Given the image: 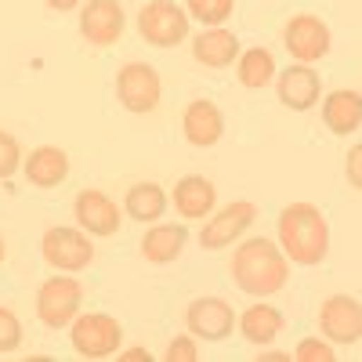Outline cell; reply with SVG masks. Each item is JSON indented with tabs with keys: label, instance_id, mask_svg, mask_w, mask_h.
<instances>
[{
	"label": "cell",
	"instance_id": "obj_1",
	"mask_svg": "<svg viewBox=\"0 0 362 362\" xmlns=\"http://www.w3.org/2000/svg\"><path fill=\"white\" fill-rule=\"evenodd\" d=\"M232 279L243 293H254V297L279 293L290 279L283 247L272 243L268 235H254L247 243H239V250L232 254Z\"/></svg>",
	"mask_w": 362,
	"mask_h": 362
},
{
	"label": "cell",
	"instance_id": "obj_2",
	"mask_svg": "<svg viewBox=\"0 0 362 362\" xmlns=\"http://www.w3.org/2000/svg\"><path fill=\"white\" fill-rule=\"evenodd\" d=\"M279 247L297 264H319L329 250V225L312 203H290L279 214Z\"/></svg>",
	"mask_w": 362,
	"mask_h": 362
},
{
	"label": "cell",
	"instance_id": "obj_3",
	"mask_svg": "<svg viewBox=\"0 0 362 362\" xmlns=\"http://www.w3.org/2000/svg\"><path fill=\"white\" fill-rule=\"evenodd\" d=\"M80 300H83V286L69 272H62V276H51L37 290V315L51 329H66L80 315Z\"/></svg>",
	"mask_w": 362,
	"mask_h": 362
},
{
	"label": "cell",
	"instance_id": "obj_4",
	"mask_svg": "<svg viewBox=\"0 0 362 362\" xmlns=\"http://www.w3.org/2000/svg\"><path fill=\"white\" fill-rule=\"evenodd\" d=\"M69 337L83 358H109L124 344V326H119V319H112L105 312H87V315L73 319Z\"/></svg>",
	"mask_w": 362,
	"mask_h": 362
},
{
	"label": "cell",
	"instance_id": "obj_5",
	"mask_svg": "<svg viewBox=\"0 0 362 362\" xmlns=\"http://www.w3.org/2000/svg\"><path fill=\"white\" fill-rule=\"evenodd\" d=\"M189 11H181L174 0H153L138 15V33L153 47H177L189 37Z\"/></svg>",
	"mask_w": 362,
	"mask_h": 362
},
{
	"label": "cell",
	"instance_id": "obj_6",
	"mask_svg": "<svg viewBox=\"0 0 362 362\" xmlns=\"http://www.w3.org/2000/svg\"><path fill=\"white\" fill-rule=\"evenodd\" d=\"M163 95V80L148 62H127L116 73V98L131 112H153Z\"/></svg>",
	"mask_w": 362,
	"mask_h": 362
},
{
	"label": "cell",
	"instance_id": "obj_7",
	"mask_svg": "<svg viewBox=\"0 0 362 362\" xmlns=\"http://www.w3.org/2000/svg\"><path fill=\"white\" fill-rule=\"evenodd\" d=\"M44 261L58 272H80L90 264V257H95V243L87 239L83 228H47L44 232Z\"/></svg>",
	"mask_w": 362,
	"mask_h": 362
},
{
	"label": "cell",
	"instance_id": "obj_8",
	"mask_svg": "<svg viewBox=\"0 0 362 362\" xmlns=\"http://www.w3.org/2000/svg\"><path fill=\"white\" fill-rule=\"evenodd\" d=\"M124 25H127V15L119 0H83L80 4V33L87 44L112 47L124 37Z\"/></svg>",
	"mask_w": 362,
	"mask_h": 362
},
{
	"label": "cell",
	"instance_id": "obj_9",
	"mask_svg": "<svg viewBox=\"0 0 362 362\" xmlns=\"http://www.w3.org/2000/svg\"><path fill=\"white\" fill-rule=\"evenodd\" d=\"M257 218V206L250 199H235L228 206H221L218 214H210V225H203L199 232V243L203 250H221V247H232L239 235H243Z\"/></svg>",
	"mask_w": 362,
	"mask_h": 362
},
{
	"label": "cell",
	"instance_id": "obj_10",
	"mask_svg": "<svg viewBox=\"0 0 362 362\" xmlns=\"http://www.w3.org/2000/svg\"><path fill=\"white\" fill-rule=\"evenodd\" d=\"M319 326L326 341L334 344H355L362 337V300L348 297V293H334L322 300L319 308Z\"/></svg>",
	"mask_w": 362,
	"mask_h": 362
},
{
	"label": "cell",
	"instance_id": "obj_11",
	"mask_svg": "<svg viewBox=\"0 0 362 362\" xmlns=\"http://www.w3.org/2000/svg\"><path fill=\"white\" fill-rule=\"evenodd\" d=\"M283 44L293 54V62H319L329 54V29L315 15H293L283 29Z\"/></svg>",
	"mask_w": 362,
	"mask_h": 362
},
{
	"label": "cell",
	"instance_id": "obj_12",
	"mask_svg": "<svg viewBox=\"0 0 362 362\" xmlns=\"http://www.w3.org/2000/svg\"><path fill=\"white\" fill-rule=\"evenodd\" d=\"M185 322H189V334L199 341H225L235 329V312L221 297H196L185 312Z\"/></svg>",
	"mask_w": 362,
	"mask_h": 362
},
{
	"label": "cell",
	"instance_id": "obj_13",
	"mask_svg": "<svg viewBox=\"0 0 362 362\" xmlns=\"http://www.w3.org/2000/svg\"><path fill=\"white\" fill-rule=\"evenodd\" d=\"M276 95H279V102H283L286 109L305 112V109H312V105L319 102V95H322V80H319V73H315L308 62H293L290 69L279 73V80H276Z\"/></svg>",
	"mask_w": 362,
	"mask_h": 362
},
{
	"label": "cell",
	"instance_id": "obj_14",
	"mask_svg": "<svg viewBox=\"0 0 362 362\" xmlns=\"http://www.w3.org/2000/svg\"><path fill=\"white\" fill-rule=\"evenodd\" d=\"M73 214H76V225L87 232V235H112L119 228V206L98 192V189H83L73 203Z\"/></svg>",
	"mask_w": 362,
	"mask_h": 362
},
{
	"label": "cell",
	"instance_id": "obj_15",
	"mask_svg": "<svg viewBox=\"0 0 362 362\" xmlns=\"http://www.w3.org/2000/svg\"><path fill=\"white\" fill-rule=\"evenodd\" d=\"M181 131H185V138L192 145L210 148V145H218L221 134H225V116L210 98H196L185 109V116H181Z\"/></svg>",
	"mask_w": 362,
	"mask_h": 362
},
{
	"label": "cell",
	"instance_id": "obj_16",
	"mask_svg": "<svg viewBox=\"0 0 362 362\" xmlns=\"http://www.w3.org/2000/svg\"><path fill=\"white\" fill-rule=\"evenodd\" d=\"M239 54V37L225 25H206L199 37H192V58L206 69H225Z\"/></svg>",
	"mask_w": 362,
	"mask_h": 362
},
{
	"label": "cell",
	"instance_id": "obj_17",
	"mask_svg": "<svg viewBox=\"0 0 362 362\" xmlns=\"http://www.w3.org/2000/svg\"><path fill=\"white\" fill-rule=\"evenodd\" d=\"M22 174L29 177V185L37 189H54L69 177V156L58 145H40L22 160Z\"/></svg>",
	"mask_w": 362,
	"mask_h": 362
},
{
	"label": "cell",
	"instance_id": "obj_18",
	"mask_svg": "<svg viewBox=\"0 0 362 362\" xmlns=\"http://www.w3.org/2000/svg\"><path fill=\"white\" fill-rule=\"evenodd\" d=\"M214 203H218V189H214V181H206L203 174H185L174 185V206H177V214L189 218V221L210 218Z\"/></svg>",
	"mask_w": 362,
	"mask_h": 362
},
{
	"label": "cell",
	"instance_id": "obj_19",
	"mask_svg": "<svg viewBox=\"0 0 362 362\" xmlns=\"http://www.w3.org/2000/svg\"><path fill=\"white\" fill-rule=\"evenodd\" d=\"M322 124L334 131V134H355V127L362 124V95L358 90H329L326 102H322Z\"/></svg>",
	"mask_w": 362,
	"mask_h": 362
},
{
	"label": "cell",
	"instance_id": "obj_20",
	"mask_svg": "<svg viewBox=\"0 0 362 362\" xmlns=\"http://www.w3.org/2000/svg\"><path fill=\"white\" fill-rule=\"evenodd\" d=\"M189 243V228L185 225H153L141 235V254L153 264H170Z\"/></svg>",
	"mask_w": 362,
	"mask_h": 362
},
{
	"label": "cell",
	"instance_id": "obj_21",
	"mask_svg": "<svg viewBox=\"0 0 362 362\" xmlns=\"http://www.w3.org/2000/svg\"><path fill=\"white\" fill-rule=\"evenodd\" d=\"M124 210H127V218H134L141 225H153L167 210V192L156 185V181H138L124 199Z\"/></svg>",
	"mask_w": 362,
	"mask_h": 362
},
{
	"label": "cell",
	"instance_id": "obj_22",
	"mask_svg": "<svg viewBox=\"0 0 362 362\" xmlns=\"http://www.w3.org/2000/svg\"><path fill=\"white\" fill-rule=\"evenodd\" d=\"M283 329V312L272 305H250L243 315H239V334H243L250 344H268L276 341Z\"/></svg>",
	"mask_w": 362,
	"mask_h": 362
},
{
	"label": "cell",
	"instance_id": "obj_23",
	"mask_svg": "<svg viewBox=\"0 0 362 362\" xmlns=\"http://www.w3.org/2000/svg\"><path fill=\"white\" fill-rule=\"evenodd\" d=\"M276 76V58H272V51L264 47H250L239 54V83L257 90V87H268V80Z\"/></svg>",
	"mask_w": 362,
	"mask_h": 362
},
{
	"label": "cell",
	"instance_id": "obj_24",
	"mask_svg": "<svg viewBox=\"0 0 362 362\" xmlns=\"http://www.w3.org/2000/svg\"><path fill=\"white\" fill-rule=\"evenodd\" d=\"M232 8H235V0H189V15H192L196 22H203V25H221V22H228Z\"/></svg>",
	"mask_w": 362,
	"mask_h": 362
},
{
	"label": "cell",
	"instance_id": "obj_25",
	"mask_svg": "<svg viewBox=\"0 0 362 362\" xmlns=\"http://www.w3.org/2000/svg\"><path fill=\"white\" fill-rule=\"evenodd\" d=\"M22 344V322L15 312L0 308V355H11Z\"/></svg>",
	"mask_w": 362,
	"mask_h": 362
},
{
	"label": "cell",
	"instance_id": "obj_26",
	"mask_svg": "<svg viewBox=\"0 0 362 362\" xmlns=\"http://www.w3.org/2000/svg\"><path fill=\"white\" fill-rule=\"evenodd\" d=\"M22 167V148H18V138L0 131V177H11L15 170Z\"/></svg>",
	"mask_w": 362,
	"mask_h": 362
},
{
	"label": "cell",
	"instance_id": "obj_27",
	"mask_svg": "<svg viewBox=\"0 0 362 362\" xmlns=\"http://www.w3.org/2000/svg\"><path fill=\"white\" fill-rule=\"evenodd\" d=\"M300 362H329L334 358V344H326L322 337H305L297 344V351H293Z\"/></svg>",
	"mask_w": 362,
	"mask_h": 362
},
{
	"label": "cell",
	"instance_id": "obj_28",
	"mask_svg": "<svg viewBox=\"0 0 362 362\" xmlns=\"http://www.w3.org/2000/svg\"><path fill=\"white\" fill-rule=\"evenodd\" d=\"M163 358H170V362H192V358H199V348H196L192 337H174V341L167 344Z\"/></svg>",
	"mask_w": 362,
	"mask_h": 362
},
{
	"label": "cell",
	"instance_id": "obj_29",
	"mask_svg": "<svg viewBox=\"0 0 362 362\" xmlns=\"http://www.w3.org/2000/svg\"><path fill=\"white\" fill-rule=\"evenodd\" d=\"M344 174H348V185L362 192V141L348 148V156H344Z\"/></svg>",
	"mask_w": 362,
	"mask_h": 362
},
{
	"label": "cell",
	"instance_id": "obj_30",
	"mask_svg": "<svg viewBox=\"0 0 362 362\" xmlns=\"http://www.w3.org/2000/svg\"><path fill=\"white\" fill-rule=\"evenodd\" d=\"M290 358V351H279V348H264L261 351V362H286Z\"/></svg>",
	"mask_w": 362,
	"mask_h": 362
},
{
	"label": "cell",
	"instance_id": "obj_31",
	"mask_svg": "<svg viewBox=\"0 0 362 362\" xmlns=\"http://www.w3.org/2000/svg\"><path fill=\"white\" fill-rule=\"evenodd\" d=\"M80 4H83V0H47V8H54V11H73Z\"/></svg>",
	"mask_w": 362,
	"mask_h": 362
},
{
	"label": "cell",
	"instance_id": "obj_32",
	"mask_svg": "<svg viewBox=\"0 0 362 362\" xmlns=\"http://www.w3.org/2000/svg\"><path fill=\"white\" fill-rule=\"evenodd\" d=\"M124 358H127V362H145V358H153V355H148L145 348H127Z\"/></svg>",
	"mask_w": 362,
	"mask_h": 362
},
{
	"label": "cell",
	"instance_id": "obj_33",
	"mask_svg": "<svg viewBox=\"0 0 362 362\" xmlns=\"http://www.w3.org/2000/svg\"><path fill=\"white\" fill-rule=\"evenodd\" d=\"M4 254H8V243H4V235H0V261H4Z\"/></svg>",
	"mask_w": 362,
	"mask_h": 362
}]
</instances>
